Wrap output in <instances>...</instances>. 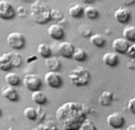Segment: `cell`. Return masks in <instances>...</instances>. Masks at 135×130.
<instances>
[{
	"mask_svg": "<svg viewBox=\"0 0 135 130\" xmlns=\"http://www.w3.org/2000/svg\"><path fill=\"white\" fill-rule=\"evenodd\" d=\"M72 58H74L75 61H77V62H83V61H85V59H86V53H85V51H84V50L76 47Z\"/></svg>",
	"mask_w": 135,
	"mask_h": 130,
	"instance_id": "4dcf8cb0",
	"label": "cell"
},
{
	"mask_svg": "<svg viewBox=\"0 0 135 130\" xmlns=\"http://www.w3.org/2000/svg\"><path fill=\"white\" fill-rule=\"evenodd\" d=\"M13 67L12 65V61H11V57H9V53H2L0 56V70L1 71H6L9 72V70Z\"/></svg>",
	"mask_w": 135,
	"mask_h": 130,
	"instance_id": "ac0fdd59",
	"label": "cell"
},
{
	"mask_svg": "<svg viewBox=\"0 0 135 130\" xmlns=\"http://www.w3.org/2000/svg\"><path fill=\"white\" fill-rule=\"evenodd\" d=\"M45 66L47 67L49 71L58 72L62 67V63L59 61V58H57L56 56H51L50 58L45 59Z\"/></svg>",
	"mask_w": 135,
	"mask_h": 130,
	"instance_id": "9a60e30c",
	"label": "cell"
},
{
	"mask_svg": "<svg viewBox=\"0 0 135 130\" xmlns=\"http://www.w3.org/2000/svg\"><path fill=\"white\" fill-rule=\"evenodd\" d=\"M44 81L45 84L52 89H58L63 85V79H62L61 74L58 72H52V71L45 72Z\"/></svg>",
	"mask_w": 135,
	"mask_h": 130,
	"instance_id": "8992f818",
	"label": "cell"
},
{
	"mask_svg": "<svg viewBox=\"0 0 135 130\" xmlns=\"http://www.w3.org/2000/svg\"><path fill=\"white\" fill-rule=\"evenodd\" d=\"M31 98H32L33 102H35L36 104H38L39 107L44 105L45 103H46V101H47L46 93H45L44 91H42V90H38V91L32 92V93H31Z\"/></svg>",
	"mask_w": 135,
	"mask_h": 130,
	"instance_id": "d6986e66",
	"label": "cell"
},
{
	"mask_svg": "<svg viewBox=\"0 0 135 130\" xmlns=\"http://www.w3.org/2000/svg\"><path fill=\"white\" fill-rule=\"evenodd\" d=\"M16 13H17V16L18 17H26V8L24 6H19L18 8H17V11H16Z\"/></svg>",
	"mask_w": 135,
	"mask_h": 130,
	"instance_id": "e575fe53",
	"label": "cell"
},
{
	"mask_svg": "<svg viewBox=\"0 0 135 130\" xmlns=\"http://www.w3.org/2000/svg\"><path fill=\"white\" fill-rule=\"evenodd\" d=\"M126 130H135V124H131L126 128Z\"/></svg>",
	"mask_w": 135,
	"mask_h": 130,
	"instance_id": "8d00e7d4",
	"label": "cell"
},
{
	"mask_svg": "<svg viewBox=\"0 0 135 130\" xmlns=\"http://www.w3.org/2000/svg\"><path fill=\"white\" fill-rule=\"evenodd\" d=\"M75 50H76V47L72 43L61 42L58 44V56L64 57V58H72Z\"/></svg>",
	"mask_w": 135,
	"mask_h": 130,
	"instance_id": "30bf717a",
	"label": "cell"
},
{
	"mask_svg": "<svg viewBox=\"0 0 135 130\" xmlns=\"http://www.w3.org/2000/svg\"><path fill=\"white\" fill-rule=\"evenodd\" d=\"M51 20L54 21V24H59V25L65 23V18H64L62 9H59L58 7L51 9Z\"/></svg>",
	"mask_w": 135,
	"mask_h": 130,
	"instance_id": "44dd1931",
	"label": "cell"
},
{
	"mask_svg": "<svg viewBox=\"0 0 135 130\" xmlns=\"http://www.w3.org/2000/svg\"><path fill=\"white\" fill-rule=\"evenodd\" d=\"M78 33H79V36L83 38H90L91 36H93L91 28L89 27L86 24H82V25L78 26Z\"/></svg>",
	"mask_w": 135,
	"mask_h": 130,
	"instance_id": "f1b7e54d",
	"label": "cell"
},
{
	"mask_svg": "<svg viewBox=\"0 0 135 130\" xmlns=\"http://www.w3.org/2000/svg\"><path fill=\"white\" fill-rule=\"evenodd\" d=\"M0 116H1V108H0Z\"/></svg>",
	"mask_w": 135,
	"mask_h": 130,
	"instance_id": "f35d334b",
	"label": "cell"
},
{
	"mask_svg": "<svg viewBox=\"0 0 135 130\" xmlns=\"http://www.w3.org/2000/svg\"><path fill=\"white\" fill-rule=\"evenodd\" d=\"M114 18L117 23L120 24H127L132 18V12L128 7L120 6L115 9L114 12Z\"/></svg>",
	"mask_w": 135,
	"mask_h": 130,
	"instance_id": "9c48e42d",
	"label": "cell"
},
{
	"mask_svg": "<svg viewBox=\"0 0 135 130\" xmlns=\"http://www.w3.org/2000/svg\"><path fill=\"white\" fill-rule=\"evenodd\" d=\"M7 44L13 50H21L26 44L25 36L20 32H11L7 36Z\"/></svg>",
	"mask_w": 135,
	"mask_h": 130,
	"instance_id": "277c9868",
	"label": "cell"
},
{
	"mask_svg": "<svg viewBox=\"0 0 135 130\" xmlns=\"http://www.w3.org/2000/svg\"><path fill=\"white\" fill-rule=\"evenodd\" d=\"M89 39H90L91 44L95 45V46H97V47H103L105 45V43H107L105 38L103 37L102 34H100V33H95V34H93Z\"/></svg>",
	"mask_w": 135,
	"mask_h": 130,
	"instance_id": "d4e9b609",
	"label": "cell"
},
{
	"mask_svg": "<svg viewBox=\"0 0 135 130\" xmlns=\"http://www.w3.org/2000/svg\"><path fill=\"white\" fill-rule=\"evenodd\" d=\"M102 62L107 66L109 67H115L119 64V54L116 52H105L102 56Z\"/></svg>",
	"mask_w": 135,
	"mask_h": 130,
	"instance_id": "5bb4252c",
	"label": "cell"
},
{
	"mask_svg": "<svg viewBox=\"0 0 135 130\" xmlns=\"http://www.w3.org/2000/svg\"><path fill=\"white\" fill-rule=\"evenodd\" d=\"M36 110H37V122H39V123L45 122L44 119H45V117H46V112L42 109V107L36 108Z\"/></svg>",
	"mask_w": 135,
	"mask_h": 130,
	"instance_id": "d6a6232c",
	"label": "cell"
},
{
	"mask_svg": "<svg viewBox=\"0 0 135 130\" xmlns=\"http://www.w3.org/2000/svg\"><path fill=\"white\" fill-rule=\"evenodd\" d=\"M16 9L13 8L11 2L6 0H0V19L11 20L16 17Z\"/></svg>",
	"mask_w": 135,
	"mask_h": 130,
	"instance_id": "52a82bcc",
	"label": "cell"
},
{
	"mask_svg": "<svg viewBox=\"0 0 135 130\" xmlns=\"http://www.w3.org/2000/svg\"><path fill=\"white\" fill-rule=\"evenodd\" d=\"M9 57H11V61H12V65L13 67H20L21 63H23V59H21V56L17 52H8Z\"/></svg>",
	"mask_w": 135,
	"mask_h": 130,
	"instance_id": "f546056e",
	"label": "cell"
},
{
	"mask_svg": "<svg viewBox=\"0 0 135 130\" xmlns=\"http://www.w3.org/2000/svg\"><path fill=\"white\" fill-rule=\"evenodd\" d=\"M47 34L54 40L63 39L64 36H65L63 25H59V24H52V25H50L49 28H47Z\"/></svg>",
	"mask_w": 135,
	"mask_h": 130,
	"instance_id": "7c38bea8",
	"label": "cell"
},
{
	"mask_svg": "<svg viewBox=\"0 0 135 130\" xmlns=\"http://www.w3.org/2000/svg\"><path fill=\"white\" fill-rule=\"evenodd\" d=\"M68 13L72 18H81L82 16H84V7L81 4H71L68 7Z\"/></svg>",
	"mask_w": 135,
	"mask_h": 130,
	"instance_id": "2e32d148",
	"label": "cell"
},
{
	"mask_svg": "<svg viewBox=\"0 0 135 130\" xmlns=\"http://www.w3.org/2000/svg\"><path fill=\"white\" fill-rule=\"evenodd\" d=\"M37 51H38V54H39L40 57H43V58H45V59L50 58V57L52 56L51 45L45 44V43H40V44L38 45Z\"/></svg>",
	"mask_w": 135,
	"mask_h": 130,
	"instance_id": "ffe728a7",
	"label": "cell"
},
{
	"mask_svg": "<svg viewBox=\"0 0 135 130\" xmlns=\"http://www.w3.org/2000/svg\"><path fill=\"white\" fill-rule=\"evenodd\" d=\"M1 95L4 98L6 99L11 101V102H16V101L19 99V95H18V91L16 90V88L13 86H9L6 85L1 89Z\"/></svg>",
	"mask_w": 135,
	"mask_h": 130,
	"instance_id": "4fadbf2b",
	"label": "cell"
},
{
	"mask_svg": "<svg viewBox=\"0 0 135 130\" xmlns=\"http://www.w3.org/2000/svg\"><path fill=\"white\" fill-rule=\"evenodd\" d=\"M98 104L103 105V107H108L112 104V102L114 101V93L109 90H105L98 96Z\"/></svg>",
	"mask_w": 135,
	"mask_h": 130,
	"instance_id": "e0dca14e",
	"label": "cell"
},
{
	"mask_svg": "<svg viewBox=\"0 0 135 130\" xmlns=\"http://www.w3.org/2000/svg\"><path fill=\"white\" fill-rule=\"evenodd\" d=\"M7 130H16V129H14V128H13V127H11V128H8V129H7Z\"/></svg>",
	"mask_w": 135,
	"mask_h": 130,
	"instance_id": "74e56055",
	"label": "cell"
},
{
	"mask_svg": "<svg viewBox=\"0 0 135 130\" xmlns=\"http://www.w3.org/2000/svg\"><path fill=\"white\" fill-rule=\"evenodd\" d=\"M128 110L133 115H135V97H132L128 101Z\"/></svg>",
	"mask_w": 135,
	"mask_h": 130,
	"instance_id": "836d02e7",
	"label": "cell"
},
{
	"mask_svg": "<svg viewBox=\"0 0 135 130\" xmlns=\"http://www.w3.org/2000/svg\"><path fill=\"white\" fill-rule=\"evenodd\" d=\"M23 114H24V116L27 119H30V121H37V110H36L35 108H32V107L25 108Z\"/></svg>",
	"mask_w": 135,
	"mask_h": 130,
	"instance_id": "4316f807",
	"label": "cell"
},
{
	"mask_svg": "<svg viewBox=\"0 0 135 130\" xmlns=\"http://www.w3.org/2000/svg\"><path fill=\"white\" fill-rule=\"evenodd\" d=\"M122 36L126 40H128L129 43H135V26L133 25H127L124 26L123 31H122Z\"/></svg>",
	"mask_w": 135,
	"mask_h": 130,
	"instance_id": "7402d4cb",
	"label": "cell"
},
{
	"mask_svg": "<svg viewBox=\"0 0 135 130\" xmlns=\"http://www.w3.org/2000/svg\"><path fill=\"white\" fill-rule=\"evenodd\" d=\"M107 123L109 127L119 130L124 126L126 119H124L123 115H122L121 112H112V114H109L107 116Z\"/></svg>",
	"mask_w": 135,
	"mask_h": 130,
	"instance_id": "ba28073f",
	"label": "cell"
},
{
	"mask_svg": "<svg viewBox=\"0 0 135 130\" xmlns=\"http://www.w3.org/2000/svg\"><path fill=\"white\" fill-rule=\"evenodd\" d=\"M23 85L25 86L27 90H30L31 92H35V91L40 90V86H42V79H40V77L36 73H28L24 77Z\"/></svg>",
	"mask_w": 135,
	"mask_h": 130,
	"instance_id": "5b68a950",
	"label": "cell"
},
{
	"mask_svg": "<svg viewBox=\"0 0 135 130\" xmlns=\"http://www.w3.org/2000/svg\"><path fill=\"white\" fill-rule=\"evenodd\" d=\"M79 130H97V128H96L95 123H94L91 119L86 118L85 121L82 123L81 128H79Z\"/></svg>",
	"mask_w": 135,
	"mask_h": 130,
	"instance_id": "1f68e13d",
	"label": "cell"
},
{
	"mask_svg": "<svg viewBox=\"0 0 135 130\" xmlns=\"http://www.w3.org/2000/svg\"><path fill=\"white\" fill-rule=\"evenodd\" d=\"M89 108L78 102H65L56 110V119L64 130H79L86 119Z\"/></svg>",
	"mask_w": 135,
	"mask_h": 130,
	"instance_id": "6da1fadb",
	"label": "cell"
},
{
	"mask_svg": "<svg viewBox=\"0 0 135 130\" xmlns=\"http://www.w3.org/2000/svg\"><path fill=\"white\" fill-rule=\"evenodd\" d=\"M32 130H58V127L55 123V121L49 119V121H45V122H43V123H40L39 126H37Z\"/></svg>",
	"mask_w": 135,
	"mask_h": 130,
	"instance_id": "484cf974",
	"label": "cell"
},
{
	"mask_svg": "<svg viewBox=\"0 0 135 130\" xmlns=\"http://www.w3.org/2000/svg\"><path fill=\"white\" fill-rule=\"evenodd\" d=\"M69 81L75 86H85L90 82V72L84 66H76L69 73Z\"/></svg>",
	"mask_w": 135,
	"mask_h": 130,
	"instance_id": "3957f363",
	"label": "cell"
},
{
	"mask_svg": "<svg viewBox=\"0 0 135 130\" xmlns=\"http://www.w3.org/2000/svg\"><path fill=\"white\" fill-rule=\"evenodd\" d=\"M134 4H135L134 0H132V1H123V6H124V7L129 6V5H134Z\"/></svg>",
	"mask_w": 135,
	"mask_h": 130,
	"instance_id": "d590c367",
	"label": "cell"
},
{
	"mask_svg": "<svg viewBox=\"0 0 135 130\" xmlns=\"http://www.w3.org/2000/svg\"><path fill=\"white\" fill-rule=\"evenodd\" d=\"M5 82L7 83V85L16 88V86H18L19 83H20V78H19V76L16 73V72L9 71L5 74Z\"/></svg>",
	"mask_w": 135,
	"mask_h": 130,
	"instance_id": "603a6c76",
	"label": "cell"
},
{
	"mask_svg": "<svg viewBox=\"0 0 135 130\" xmlns=\"http://www.w3.org/2000/svg\"><path fill=\"white\" fill-rule=\"evenodd\" d=\"M127 56L131 58V62L127 64V66H128L129 69L135 70V43L131 45V49H129L128 52H127Z\"/></svg>",
	"mask_w": 135,
	"mask_h": 130,
	"instance_id": "83f0119b",
	"label": "cell"
},
{
	"mask_svg": "<svg viewBox=\"0 0 135 130\" xmlns=\"http://www.w3.org/2000/svg\"><path fill=\"white\" fill-rule=\"evenodd\" d=\"M131 43L128 40H126L123 37L122 38H116V39L113 40L112 46L114 49V51L116 53H126L128 52V50L131 49Z\"/></svg>",
	"mask_w": 135,
	"mask_h": 130,
	"instance_id": "8fae6325",
	"label": "cell"
},
{
	"mask_svg": "<svg viewBox=\"0 0 135 130\" xmlns=\"http://www.w3.org/2000/svg\"><path fill=\"white\" fill-rule=\"evenodd\" d=\"M51 7L42 0H36L31 4L30 13L37 24H46L51 20Z\"/></svg>",
	"mask_w": 135,
	"mask_h": 130,
	"instance_id": "7a4b0ae2",
	"label": "cell"
},
{
	"mask_svg": "<svg viewBox=\"0 0 135 130\" xmlns=\"http://www.w3.org/2000/svg\"><path fill=\"white\" fill-rule=\"evenodd\" d=\"M84 16H85L88 19H90V20H95V19L98 18L100 13H98V9L96 8V7H94L93 5H90V6L84 7Z\"/></svg>",
	"mask_w": 135,
	"mask_h": 130,
	"instance_id": "cb8c5ba5",
	"label": "cell"
}]
</instances>
